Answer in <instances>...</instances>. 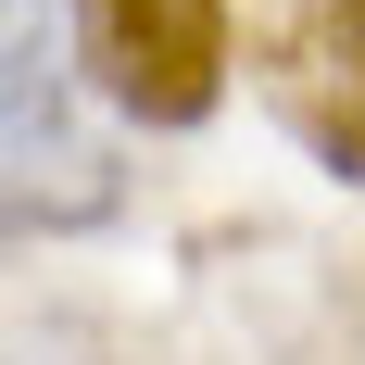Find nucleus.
I'll list each match as a JSON object with an SVG mask.
<instances>
[{"label":"nucleus","mask_w":365,"mask_h":365,"mask_svg":"<svg viewBox=\"0 0 365 365\" xmlns=\"http://www.w3.org/2000/svg\"><path fill=\"white\" fill-rule=\"evenodd\" d=\"M126 202L113 126L76 76V0H0V227H101Z\"/></svg>","instance_id":"obj_1"},{"label":"nucleus","mask_w":365,"mask_h":365,"mask_svg":"<svg viewBox=\"0 0 365 365\" xmlns=\"http://www.w3.org/2000/svg\"><path fill=\"white\" fill-rule=\"evenodd\" d=\"M76 76L126 126H202L227 101V0H76Z\"/></svg>","instance_id":"obj_2"},{"label":"nucleus","mask_w":365,"mask_h":365,"mask_svg":"<svg viewBox=\"0 0 365 365\" xmlns=\"http://www.w3.org/2000/svg\"><path fill=\"white\" fill-rule=\"evenodd\" d=\"M277 101L365 189V0H302L290 13V38H277Z\"/></svg>","instance_id":"obj_3"}]
</instances>
